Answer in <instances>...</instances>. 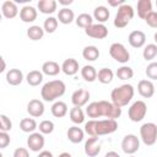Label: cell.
<instances>
[{
    "mask_svg": "<svg viewBox=\"0 0 157 157\" xmlns=\"http://www.w3.org/2000/svg\"><path fill=\"white\" fill-rule=\"evenodd\" d=\"M118 129V123L117 120L113 119H91L87 123H85V132L88 134L90 136H103V135H109L115 132Z\"/></svg>",
    "mask_w": 157,
    "mask_h": 157,
    "instance_id": "6da1fadb",
    "label": "cell"
},
{
    "mask_svg": "<svg viewBox=\"0 0 157 157\" xmlns=\"http://www.w3.org/2000/svg\"><path fill=\"white\" fill-rule=\"evenodd\" d=\"M66 86L61 80H52L43 85L40 90V97L45 102H54L61 96H64Z\"/></svg>",
    "mask_w": 157,
    "mask_h": 157,
    "instance_id": "7a4b0ae2",
    "label": "cell"
},
{
    "mask_svg": "<svg viewBox=\"0 0 157 157\" xmlns=\"http://www.w3.org/2000/svg\"><path fill=\"white\" fill-rule=\"evenodd\" d=\"M134 93H135V90L129 83H124V85H121L119 87H115L110 92L112 103H114L115 105H118L120 108L125 107L134 98Z\"/></svg>",
    "mask_w": 157,
    "mask_h": 157,
    "instance_id": "3957f363",
    "label": "cell"
},
{
    "mask_svg": "<svg viewBox=\"0 0 157 157\" xmlns=\"http://www.w3.org/2000/svg\"><path fill=\"white\" fill-rule=\"evenodd\" d=\"M134 9L131 5L129 4H124L121 5L120 7H118V11H117V15L114 17V26L117 28H124L129 25V22L132 20L134 17Z\"/></svg>",
    "mask_w": 157,
    "mask_h": 157,
    "instance_id": "277c9868",
    "label": "cell"
},
{
    "mask_svg": "<svg viewBox=\"0 0 157 157\" xmlns=\"http://www.w3.org/2000/svg\"><path fill=\"white\" fill-rule=\"evenodd\" d=\"M140 139L146 146H152L157 141V125L155 123H145L140 128Z\"/></svg>",
    "mask_w": 157,
    "mask_h": 157,
    "instance_id": "5b68a950",
    "label": "cell"
},
{
    "mask_svg": "<svg viewBox=\"0 0 157 157\" xmlns=\"http://www.w3.org/2000/svg\"><path fill=\"white\" fill-rule=\"evenodd\" d=\"M109 55L120 64H125L130 60V53L121 43H112L109 47Z\"/></svg>",
    "mask_w": 157,
    "mask_h": 157,
    "instance_id": "8992f818",
    "label": "cell"
},
{
    "mask_svg": "<svg viewBox=\"0 0 157 157\" xmlns=\"http://www.w3.org/2000/svg\"><path fill=\"white\" fill-rule=\"evenodd\" d=\"M146 113H147V105L144 101H136L134 102L129 110H128V115H129V119L134 123H139L145 117H146Z\"/></svg>",
    "mask_w": 157,
    "mask_h": 157,
    "instance_id": "52a82bcc",
    "label": "cell"
},
{
    "mask_svg": "<svg viewBox=\"0 0 157 157\" xmlns=\"http://www.w3.org/2000/svg\"><path fill=\"white\" fill-rule=\"evenodd\" d=\"M99 104H101L102 117H105L107 119L117 120L121 115V108L115 105L114 103L108 102V101H99Z\"/></svg>",
    "mask_w": 157,
    "mask_h": 157,
    "instance_id": "ba28073f",
    "label": "cell"
},
{
    "mask_svg": "<svg viewBox=\"0 0 157 157\" xmlns=\"http://www.w3.org/2000/svg\"><path fill=\"white\" fill-rule=\"evenodd\" d=\"M140 148V140L136 135L134 134H128L123 137L121 140V150L126 153V155H134L135 152H137Z\"/></svg>",
    "mask_w": 157,
    "mask_h": 157,
    "instance_id": "9c48e42d",
    "label": "cell"
},
{
    "mask_svg": "<svg viewBox=\"0 0 157 157\" xmlns=\"http://www.w3.org/2000/svg\"><path fill=\"white\" fill-rule=\"evenodd\" d=\"M44 144H45V140L42 132L34 131L29 134V136L27 137V147L33 152H40L42 148L44 147Z\"/></svg>",
    "mask_w": 157,
    "mask_h": 157,
    "instance_id": "30bf717a",
    "label": "cell"
},
{
    "mask_svg": "<svg viewBox=\"0 0 157 157\" xmlns=\"http://www.w3.org/2000/svg\"><path fill=\"white\" fill-rule=\"evenodd\" d=\"M86 36L94 39H104L108 36V28L103 23H93L85 29Z\"/></svg>",
    "mask_w": 157,
    "mask_h": 157,
    "instance_id": "8fae6325",
    "label": "cell"
},
{
    "mask_svg": "<svg viewBox=\"0 0 157 157\" xmlns=\"http://www.w3.org/2000/svg\"><path fill=\"white\" fill-rule=\"evenodd\" d=\"M85 153L86 156L88 157H96L99 155L101 152V141H99V137H96V136H91L86 140L85 142Z\"/></svg>",
    "mask_w": 157,
    "mask_h": 157,
    "instance_id": "7c38bea8",
    "label": "cell"
},
{
    "mask_svg": "<svg viewBox=\"0 0 157 157\" xmlns=\"http://www.w3.org/2000/svg\"><path fill=\"white\" fill-rule=\"evenodd\" d=\"M90 97H91V94H90V92L87 90L78 88V90H76L71 94V102H72L74 107H80L81 108V107H83V105L87 104Z\"/></svg>",
    "mask_w": 157,
    "mask_h": 157,
    "instance_id": "4fadbf2b",
    "label": "cell"
},
{
    "mask_svg": "<svg viewBox=\"0 0 157 157\" xmlns=\"http://www.w3.org/2000/svg\"><path fill=\"white\" fill-rule=\"evenodd\" d=\"M44 103L40 99H31L27 104V113L33 118H39L44 114Z\"/></svg>",
    "mask_w": 157,
    "mask_h": 157,
    "instance_id": "5bb4252c",
    "label": "cell"
},
{
    "mask_svg": "<svg viewBox=\"0 0 157 157\" xmlns=\"http://www.w3.org/2000/svg\"><path fill=\"white\" fill-rule=\"evenodd\" d=\"M137 92L144 98H151L155 94V85L151 80H141L137 83Z\"/></svg>",
    "mask_w": 157,
    "mask_h": 157,
    "instance_id": "9a60e30c",
    "label": "cell"
},
{
    "mask_svg": "<svg viewBox=\"0 0 157 157\" xmlns=\"http://www.w3.org/2000/svg\"><path fill=\"white\" fill-rule=\"evenodd\" d=\"M128 42L132 48H142L146 43V34L142 31L135 29V31L130 32V34L128 37Z\"/></svg>",
    "mask_w": 157,
    "mask_h": 157,
    "instance_id": "2e32d148",
    "label": "cell"
},
{
    "mask_svg": "<svg viewBox=\"0 0 157 157\" xmlns=\"http://www.w3.org/2000/svg\"><path fill=\"white\" fill-rule=\"evenodd\" d=\"M37 10L36 7L31 6V5H25L21 10H20V18L22 22L25 23H32L36 21L37 18Z\"/></svg>",
    "mask_w": 157,
    "mask_h": 157,
    "instance_id": "e0dca14e",
    "label": "cell"
},
{
    "mask_svg": "<svg viewBox=\"0 0 157 157\" xmlns=\"http://www.w3.org/2000/svg\"><path fill=\"white\" fill-rule=\"evenodd\" d=\"M61 71L66 76H74L78 72V61L74 58L65 59L61 64Z\"/></svg>",
    "mask_w": 157,
    "mask_h": 157,
    "instance_id": "ac0fdd59",
    "label": "cell"
},
{
    "mask_svg": "<svg viewBox=\"0 0 157 157\" xmlns=\"http://www.w3.org/2000/svg\"><path fill=\"white\" fill-rule=\"evenodd\" d=\"M1 12L6 18H15L18 15V7L15 1L6 0L1 5Z\"/></svg>",
    "mask_w": 157,
    "mask_h": 157,
    "instance_id": "d6986e66",
    "label": "cell"
},
{
    "mask_svg": "<svg viewBox=\"0 0 157 157\" xmlns=\"http://www.w3.org/2000/svg\"><path fill=\"white\" fill-rule=\"evenodd\" d=\"M23 72L20 69H10L6 72V82L11 86H18L23 81Z\"/></svg>",
    "mask_w": 157,
    "mask_h": 157,
    "instance_id": "ffe728a7",
    "label": "cell"
},
{
    "mask_svg": "<svg viewBox=\"0 0 157 157\" xmlns=\"http://www.w3.org/2000/svg\"><path fill=\"white\" fill-rule=\"evenodd\" d=\"M66 136H67V139H69L70 142H72V144H80L83 140V137H85V130H82L77 125H74V126H70L67 129Z\"/></svg>",
    "mask_w": 157,
    "mask_h": 157,
    "instance_id": "44dd1931",
    "label": "cell"
},
{
    "mask_svg": "<svg viewBox=\"0 0 157 157\" xmlns=\"http://www.w3.org/2000/svg\"><path fill=\"white\" fill-rule=\"evenodd\" d=\"M38 10L44 15H52L56 11L58 2L55 0H39L37 4Z\"/></svg>",
    "mask_w": 157,
    "mask_h": 157,
    "instance_id": "7402d4cb",
    "label": "cell"
},
{
    "mask_svg": "<svg viewBox=\"0 0 157 157\" xmlns=\"http://www.w3.org/2000/svg\"><path fill=\"white\" fill-rule=\"evenodd\" d=\"M61 71V66L53 60H48L42 65V72L48 76H56Z\"/></svg>",
    "mask_w": 157,
    "mask_h": 157,
    "instance_id": "603a6c76",
    "label": "cell"
},
{
    "mask_svg": "<svg viewBox=\"0 0 157 157\" xmlns=\"http://www.w3.org/2000/svg\"><path fill=\"white\" fill-rule=\"evenodd\" d=\"M58 21L63 25H70L75 20V13L69 7H61L58 12Z\"/></svg>",
    "mask_w": 157,
    "mask_h": 157,
    "instance_id": "cb8c5ba5",
    "label": "cell"
},
{
    "mask_svg": "<svg viewBox=\"0 0 157 157\" xmlns=\"http://www.w3.org/2000/svg\"><path fill=\"white\" fill-rule=\"evenodd\" d=\"M136 9H137V16L140 18H142V20H145L146 16L150 12L153 11L152 10V2H151V0H139Z\"/></svg>",
    "mask_w": 157,
    "mask_h": 157,
    "instance_id": "d4e9b609",
    "label": "cell"
},
{
    "mask_svg": "<svg viewBox=\"0 0 157 157\" xmlns=\"http://www.w3.org/2000/svg\"><path fill=\"white\" fill-rule=\"evenodd\" d=\"M109 15H110V12H109L108 7H105V6H103V5L97 6V7L93 10V20H96L97 23H103V25H104V22L108 21Z\"/></svg>",
    "mask_w": 157,
    "mask_h": 157,
    "instance_id": "484cf974",
    "label": "cell"
},
{
    "mask_svg": "<svg viewBox=\"0 0 157 157\" xmlns=\"http://www.w3.org/2000/svg\"><path fill=\"white\" fill-rule=\"evenodd\" d=\"M50 112L53 114V117L55 118H63L67 114V104L63 101H56L53 103L52 108H50Z\"/></svg>",
    "mask_w": 157,
    "mask_h": 157,
    "instance_id": "4316f807",
    "label": "cell"
},
{
    "mask_svg": "<svg viewBox=\"0 0 157 157\" xmlns=\"http://www.w3.org/2000/svg\"><path fill=\"white\" fill-rule=\"evenodd\" d=\"M99 49L96 45H87L82 50V58L87 61H96L99 58Z\"/></svg>",
    "mask_w": 157,
    "mask_h": 157,
    "instance_id": "83f0119b",
    "label": "cell"
},
{
    "mask_svg": "<svg viewBox=\"0 0 157 157\" xmlns=\"http://www.w3.org/2000/svg\"><path fill=\"white\" fill-rule=\"evenodd\" d=\"M43 75L44 74L42 71H39V70H32V71H29L27 74L26 81H27V83L29 86H33V87L39 86L42 83V81H43Z\"/></svg>",
    "mask_w": 157,
    "mask_h": 157,
    "instance_id": "f1b7e54d",
    "label": "cell"
},
{
    "mask_svg": "<svg viewBox=\"0 0 157 157\" xmlns=\"http://www.w3.org/2000/svg\"><path fill=\"white\" fill-rule=\"evenodd\" d=\"M97 74L98 71L94 69V66L92 65H85L82 69H81V76L85 81L87 82H93L97 80Z\"/></svg>",
    "mask_w": 157,
    "mask_h": 157,
    "instance_id": "f546056e",
    "label": "cell"
},
{
    "mask_svg": "<svg viewBox=\"0 0 157 157\" xmlns=\"http://www.w3.org/2000/svg\"><path fill=\"white\" fill-rule=\"evenodd\" d=\"M113 78H114V72H113L110 69H108V67H102V69L98 70L97 80H98L101 83L108 85V83H110V82L113 81Z\"/></svg>",
    "mask_w": 157,
    "mask_h": 157,
    "instance_id": "4dcf8cb0",
    "label": "cell"
},
{
    "mask_svg": "<svg viewBox=\"0 0 157 157\" xmlns=\"http://www.w3.org/2000/svg\"><path fill=\"white\" fill-rule=\"evenodd\" d=\"M44 36V29L43 27L38 26V25H33V26H29L28 29H27V37L31 39V40H40Z\"/></svg>",
    "mask_w": 157,
    "mask_h": 157,
    "instance_id": "1f68e13d",
    "label": "cell"
},
{
    "mask_svg": "<svg viewBox=\"0 0 157 157\" xmlns=\"http://www.w3.org/2000/svg\"><path fill=\"white\" fill-rule=\"evenodd\" d=\"M69 115H70V120H71L74 124H76V125L82 124V123L85 121V112H83L82 108H80V107H74V108H71L70 112H69Z\"/></svg>",
    "mask_w": 157,
    "mask_h": 157,
    "instance_id": "d6a6232c",
    "label": "cell"
},
{
    "mask_svg": "<svg viewBox=\"0 0 157 157\" xmlns=\"http://www.w3.org/2000/svg\"><path fill=\"white\" fill-rule=\"evenodd\" d=\"M38 128V124L37 121L33 119V118H23L21 121H20V129L23 131V132H28V134H32L34 132V130Z\"/></svg>",
    "mask_w": 157,
    "mask_h": 157,
    "instance_id": "836d02e7",
    "label": "cell"
},
{
    "mask_svg": "<svg viewBox=\"0 0 157 157\" xmlns=\"http://www.w3.org/2000/svg\"><path fill=\"white\" fill-rule=\"evenodd\" d=\"M75 22H76V25H77L78 27L86 29L87 27H90V26L93 25V16H91L90 13H86V12L80 13V15L76 17Z\"/></svg>",
    "mask_w": 157,
    "mask_h": 157,
    "instance_id": "e575fe53",
    "label": "cell"
},
{
    "mask_svg": "<svg viewBox=\"0 0 157 157\" xmlns=\"http://www.w3.org/2000/svg\"><path fill=\"white\" fill-rule=\"evenodd\" d=\"M86 114L92 118V119H97V118H101L102 117V113H101V104H99V101L98 102H91L87 108H86Z\"/></svg>",
    "mask_w": 157,
    "mask_h": 157,
    "instance_id": "d590c367",
    "label": "cell"
},
{
    "mask_svg": "<svg viewBox=\"0 0 157 157\" xmlns=\"http://www.w3.org/2000/svg\"><path fill=\"white\" fill-rule=\"evenodd\" d=\"M58 25H59L58 18L53 17V16H49L43 22V29L47 33H54L56 31V28H58Z\"/></svg>",
    "mask_w": 157,
    "mask_h": 157,
    "instance_id": "8d00e7d4",
    "label": "cell"
},
{
    "mask_svg": "<svg viewBox=\"0 0 157 157\" xmlns=\"http://www.w3.org/2000/svg\"><path fill=\"white\" fill-rule=\"evenodd\" d=\"M142 56L144 59L147 61L150 60H153L156 56H157V44L155 43H150L147 45H145L144 50H142Z\"/></svg>",
    "mask_w": 157,
    "mask_h": 157,
    "instance_id": "74e56055",
    "label": "cell"
},
{
    "mask_svg": "<svg viewBox=\"0 0 157 157\" xmlns=\"http://www.w3.org/2000/svg\"><path fill=\"white\" fill-rule=\"evenodd\" d=\"M115 75H117V77H118L119 80H130V78H132V76H134V70H132V67H130V66L123 65V66H120V67L117 70Z\"/></svg>",
    "mask_w": 157,
    "mask_h": 157,
    "instance_id": "f35d334b",
    "label": "cell"
},
{
    "mask_svg": "<svg viewBox=\"0 0 157 157\" xmlns=\"http://www.w3.org/2000/svg\"><path fill=\"white\" fill-rule=\"evenodd\" d=\"M38 129H39V132H42L43 135H48V134H52L54 131V123L52 120H43L39 123L38 125Z\"/></svg>",
    "mask_w": 157,
    "mask_h": 157,
    "instance_id": "ab89813d",
    "label": "cell"
},
{
    "mask_svg": "<svg viewBox=\"0 0 157 157\" xmlns=\"http://www.w3.org/2000/svg\"><path fill=\"white\" fill-rule=\"evenodd\" d=\"M145 74H146V76H147L151 81L157 80V61H152V63H150V64L146 66Z\"/></svg>",
    "mask_w": 157,
    "mask_h": 157,
    "instance_id": "60d3db41",
    "label": "cell"
},
{
    "mask_svg": "<svg viewBox=\"0 0 157 157\" xmlns=\"http://www.w3.org/2000/svg\"><path fill=\"white\" fill-rule=\"evenodd\" d=\"M11 129H12V121L10 120V118L7 115L1 114L0 115V130L5 131V132H9Z\"/></svg>",
    "mask_w": 157,
    "mask_h": 157,
    "instance_id": "b9f144b4",
    "label": "cell"
},
{
    "mask_svg": "<svg viewBox=\"0 0 157 157\" xmlns=\"http://www.w3.org/2000/svg\"><path fill=\"white\" fill-rule=\"evenodd\" d=\"M145 22H146L147 26H150L151 28H157V12H156V11L150 12V13L146 16Z\"/></svg>",
    "mask_w": 157,
    "mask_h": 157,
    "instance_id": "7bdbcfd3",
    "label": "cell"
},
{
    "mask_svg": "<svg viewBox=\"0 0 157 157\" xmlns=\"http://www.w3.org/2000/svg\"><path fill=\"white\" fill-rule=\"evenodd\" d=\"M9 144H10V135L5 131H0V148L7 147Z\"/></svg>",
    "mask_w": 157,
    "mask_h": 157,
    "instance_id": "ee69618b",
    "label": "cell"
},
{
    "mask_svg": "<svg viewBox=\"0 0 157 157\" xmlns=\"http://www.w3.org/2000/svg\"><path fill=\"white\" fill-rule=\"evenodd\" d=\"M12 157H29V152H28V150L25 148V147H17V148L13 151Z\"/></svg>",
    "mask_w": 157,
    "mask_h": 157,
    "instance_id": "f6af8a7d",
    "label": "cell"
},
{
    "mask_svg": "<svg viewBox=\"0 0 157 157\" xmlns=\"http://www.w3.org/2000/svg\"><path fill=\"white\" fill-rule=\"evenodd\" d=\"M108 4L110 5V6H118V7H120L121 5H124L125 4V1L124 0H108Z\"/></svg>",
    "mask_w": 157,
    "mask_h": 157,
    "instance_id": "bcb514c9",
    "label": "cell"
},
{
    "mask_svg": "<svg viewBox=\"0 0 157 157\" xmlns=\"http://www.w3.org/2000/svg\"><path fill=\"white\" fill-rule=\"evenodd\" d=\"M37 157H54V156H53V153H52L50 151L43 150V151H40V152H39V155H38Z\"/></svg>",
    "mask_w": 157,
    "mask_h": 157,
    "instance_id": "7dc6e473",
    "label": "cell"
},
{
    "mask_svg": "<svg viewBox=\"0 0 157 157\" xmlns=\"http://www.w3.org/2000/svg\"><path fill=\"white\" fill-rule=\"evenodd\" d=\"M104 157H120V155L118 152H115V151H109V152H107L104 155Z\"/></svg>",
    "mask_w": 157,
    "mask_h": 157,
    "instance_id": "c3c4849f",
    "label": "cell"
},
{
    "mask_svg": "<svg viewBox=\"0 0 157 157\" xmlns=\"http://www.w3.org/2000/svg\"><path fill=\"white\" fill-rule=\"evenodd\" d=\"M59 4L63 5L64 7H66V6H69V5L72 4V0H59Z\"/></svg>",
    "mask_w": 157,
    "mask_h": 157,
    "instance_id": "681fc988",
    "label": "cell"
},
{
    "mask_svg": "<svg viewBox=\"0 0 157 157\" xmlns=\"http://www.w3.org/2000/svg\"><path fill=\"white\" fill-rule=\"evenodd\" d=\"M5 67H6L5 60H4V58H1V69H0V72H4V71H5Z\"/></svg>",
    "mask_w": 157,
    "mask_h": 157,
    "instance_id": "f907efd6",
    "label": "cell"
},
{
    "mask_svg": "<svg viewBox=\"0 0 157 157\" xmlns=\"http://www.w3.org/2000/svg\"><path fill=\"white\" fill-rule=\"evenodd\" d=\"M58 157H72V156H71L69 152H61V153H60Z\"/></svg>",
    "mask_w": 157,
    "mask_h": 157,
    "instance_id": "816d5d0a",
    "label": "cell"
},
{
    "mask_svg": "<svg viewBox=\"0 0 157 157\" xmlns=\"http://www.w3.org/2000/svg\"><path fill=\"white\" fill-rule=\"evenodd\" d=\"M153 40H155V44H157V32L153 34Z\"/></svg>",
    "mask_w": 157,
    "mask_h": 157,
    "instance_id": "f5cc1de1",
    "label": "cell"
},
{
    "mask_svg": "<svg viewBox=\"0 0 157 157\" xmlns=\"http://www.w3.org/2000/svg\"><path fill=\"white\" fill-rule=\"evenodd\" d=\"M129 157H135V156H134V155H130V156H129Z\"/></svg>",
    "mask_w": 157,
    "mask_h": 157,
    "instance_id": "db71d44e",
    "label": "cell"
},
{
    "mask_svg": "<svg viewBox=\"0 0 157 157\" xmlns=\"http://www.w3.org/2000/svg\"><path fill=\"white\" fill-rule=\"evenodd\" d=\"M156 6H157V0H156Z\"/></svg>",
    "mask_w": 157,
    "mask_h": 157,
    "instance_id": "11a10c76",
    "label": "cell"
}]
</instances>
